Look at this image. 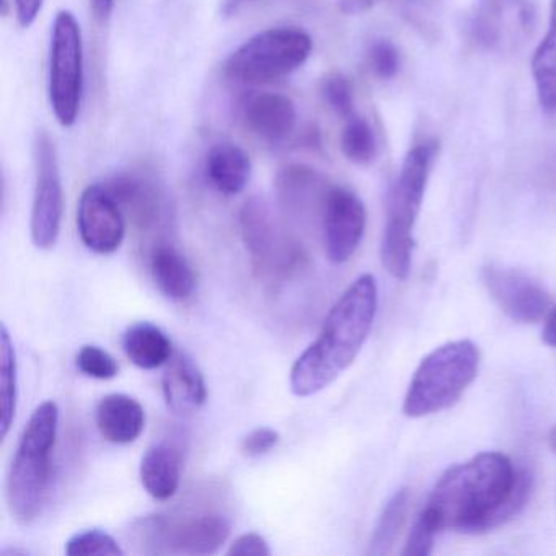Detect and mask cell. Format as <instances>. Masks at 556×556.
<instances>
[{
  "instance_id": "cell-13",
  "label": "cell",
  "mask_w": 556,
  "mask_h": 556,
  "mask_svg": "<svg viewBox=\"0 0 556 556\" xmlns=\"http://www.w3.org/2000/svg\"><path fill=\"white\" fill-rule=\"evenodd\" d=\"M367 213L363 200L350 188L330 187L325 201L324 226L325 252L337 265L350 262L363 242Z\"/></svg>"
},
{
  "instance_id": "cell-36",
  "label": "cell",
  "mask_w": 556,
  "mask_h": 556,
  "mask_svg": "<svg viewBox=\"0 0 556 556\" xmlns=\"http://www.w3.org/2000/svg\"><path fill=\"white\" fill-rule=\"evenodd\" d=\"M376 0H338L341 12L346 15H359L369 11Z\"/></svg>"
},
{
  "instance_id": "cell-34",
  "label": "cell",
  "mask_w": 556,
  "mask_h": 556,
  "mask_svg": "<svg viewBox=\"0 0 556 556\" xmlns=\"http://www.w3.org/2000/svg\"><path fill=\"white\" fill-rule=\"evenodd\" d=\"M227 555L269 556L271 555V549H269L268 542L258 533H243V535H240L239 539L230 543Z\"/></svg>"
},
{
  "instance_id": "cell-16",
  "label": "cell",
  "mask_w": 556,
  "mask_h": 556,
  "mask_svg": "<svg viewBox=\"0 0 556 556\" xmlns=\"http://www.w3.org/2000/svg\"><path fill=\"white\" fill-rule=\"evenodd\" d=\"M123 213L142 230H155L170 219V204L161 185L138 174H122L105 184Z\"/></svg>"
},
{
  "instance_id": "cell-7",
  "label": "cell",
  "mask_w": 556,
  "mask_h": 556,
  "mask_svg": "<svg viewBox=\"0 0 556 556\" xmlns=\"http://www.w3.org/2000/svg\"><path fill=\"white\" fill-rule=\"evenodd\" d=\"M240 233L253 269L265 281H285L307 262L294 233L276 217L262 198H252L239 214Z\"/></svg>"
},
{
  "instance_id": "cell-29",
  "label": "cell",
  "mask_w": 556,
  "mask_h": 556,
  "mask_svg": "<svg viewBox=\"0 0 556 556\" xmlns=\"http://www.w3.org/2000/svg\"><path fill=\"white\" fill-rule=\"evenodd\" d=\"M441 530V522H439L434 510L426 506L421 514H419L418 519H416L412 532H409L405 548H403V555L428 556L432 552L435 536H438Z\"/></svg>"
},
{
  "instance_id": "cell-33",
  "label": "cell",
  "mask_w": 556,
  "mask_h": 556,
  "mask_svg": "<svg viewBox=\"0 0 556 556\" xmlns=\"http://www.w3.org/2000/svg\"><path fill=\"white\" fill-rule=\"evenodd\" d=\"M279 432L273 428H256L243 438L240 448L247 457H260L268 454L278 445Z\"/></svg>"
},
{
  "instance_id": "cell-11",
  "label": "cell",
  "mask_w": 556,
  "mask_h": 556,
  "mask_svg": "<svg viewBox=\"0 0 556 556\" xmlns=\"http://www.w3.org/2000/svg\"><path fill=\"white\" fill-rule=\"evenodd\" d=\"M535 25V0H477L471 34L491 53L514 54L532 38Z\"/></svg>"
},
{
  "instance_id": "cell-3",
  "label": "cell",
  "mask_w": 556,
  "mask_h": 556,
  "mask_svg": "<svg viewBox=\"0 0 556 556\" xmlns=\"http://www.w3.org/2000/svg\"><path fill=\"white\" fill-rule=\"evenodd\" d=\"M60 409L53 400L41 403L25 426L9 468L5 496L9 510L21 523H31L43 509L53 475Z\"/></svg>"
},
{
  "instance_id": "cell-10",
  "label": "cell",
  "mask_w": 556,
  "mask_h": 556,
  "mask_svg": "<svg viewBox=\"0 0 556 556\" xmlns=\"http://www.w3.org/2000/svg\"><path fill=\"white\" fill-rule=\"evenodd\" d=\"M35 193L30 230L34 245L51 250L58 243L63 223L64 194L60 161L53 138L38 131L34 142Z\"/></svg>"
},
{
  "instance_id": "cell-26",
  "label": "cell",
  "mask_w": 556,
  "mask_h": 556,
  "mask_svg": "<svg viewBox=\"0 0 556 556\" xmlns=\"http://www.w3.org/2000/svg\"><path fill=\"white\" fill-rule=\"evenodd\" d=\"M409 507V491L399 490L383 506L382 514L377 520L372 539L369 543V555L382 556L392 553L403 526H405L406 513Z\"/></svg>"
},
{
  "instance_id": "cell-28",
  "label": "cell",
  "mask_w": 556,
  "mask_h": 556,
  "mask_svg": "<svg viewBox=\"0 0 556 556\" xmlns=\"http://www.w3.org/2000/svg\"><path fill=\"white\" fill-rule=\"evenodd\" d=\"M70 556H122L125 555L119 543L105 530L90 529L77 532L66 543Z\"/></svg>"
},
{
  "instance_id": "cell-15",
  "label": "cell",
  "mask_w": 556,
  "mask_h": 556,
  "mask_svg": "<svg viewBox=\"0 0 556 556\" xmlns=\"http://www.w3.org/2000/svg\"><path fill=\"white\" fill-rule=\"evenodd\" d=\"M275 188L286 216L302 224L324 217L330 187L315 168L304 164L286 165L276 175Z\"/></svg>"
},
{
  "instance_id": "cell-14",
  "label": "cell",
  "mask_w": 556,
  "mask_h": 556,
  "mask_svg": "<svg viewBox=\"0 0 556 556\" xmlns=\"http://www.w3.org/2000/svg\"><path fill=\"white\" fill-rule=\"evenodd\" d=\"M77 227L87 249L100 255L115 253L125 240V213L105 185H90L80 194Z\"/></svg>"
},
{
  "instance_id": "cell-4",
  "label": "cell",
  "mask_w": 556,
  "mask_h": 556,
  "mask_svg": "<svg viewBox=\"0 0 556 556\" xmlns=\"http://www.w3.org/2000/svg\"><path fill=\"white\" fill-rule=\"evenodd\" d=\"M438 152L439 146L435 141L415 146L403 159L399 177L387 198V223L380 255L387 271L402 281L412 271L415 249L413 233Z\"/></svg>"
},
{
  "instance_id": "cell-19",
  "label": "cell",
  "mask_w": 556,
  "mask_h": 556,
  "mask_svg": "<svg viewBox=\"0 0 556 556\" xmlns=\"http://www.w3.org/2000/svg\"><path fill=\"white\" fill-rule=\"evenodd\" d=\"M97 428L112 444H131L146 428V413L141 403L126 393H110L97 405Z\"/></svg>"
},
{
  "instance_id": "cell-22",
  "label": "cell",
  "mask_w": 556,
  "mask_h": 556,
  "mask_svg": "<svg viewBox=\"0 0 556 556\" xmlns=\"http://www.w3.org/2000/svg\"><path fill=\"white\" fill-rule=\"evenodd\" d=\"M151 275L159 291L172 301H185L197 288V276L190 263L168 243L152 250Z\"/></svg>"
},
{
  "instance_id": "cell-8",
  "label": "cell",
  "mask_w": 556,
  "mask_h": 556,
  "mask_svg": "<svg viewBox=\"0 0 556 556\" xmlns=\"http://www.w3.org/2000/svg\"><path fill=\"white\" fill-rule=\"evenodd\" d=\"M229 519L219 513H200L174 520L155 514L132 526V535L151 555H213L230 536Z\"/></svg>"
},
{
  "instance_id": "cell-21",
  "label": "cell",
  "mask_w": 556,
  "mask_h": 556,
  "mask_svg": "<svg viewBox=\"0 0 556 556\" xmlns=\"http://www.w3.org/2000/svg\"><path fill=\"white\" fill-rule=\"evenodd\" d=\"M142 486L154 500L167 501L177 494L181 478V452L170 442H159L142 455Z\"/></svg>"
},
{
  "instance_id": "cell-12",
  "label": "cell",
  "mask_w": 556,
  "mask_h": 556,
  "mask_svg": "<svg viewBox=\"0 0 556 556\" xmlns=\"http://www.w3.org/2000/svg\"><path fill=\"white\" fill-rule=\"evenodd\" d=\"M481 281L497 307L519 324H536L552 312V298L536 279L503 265L484 266Z\"/></svg>"
},
{
  "instance_id": "cell-2",
  "label": "cell",
  "mask_w": 556,
  "mask_h": 556,
  "mask_svg": "<svg viewBox=\"0 0 556 556\" xmlns=\"http://www.w3.org/2000/svg\"><path fill=\"white\" fill-rule=\"evenodd\" d=\"M377 282L363 275L344 291L325 318L317 340L298 357L289 386L298 396H312L334 382L363 350L377 314Z\"/></svg>"
},
{
  "instance_id": "cell-38",
  "label": "cell",
  "mask_w": 556,
  "mask_h": 556,
  "mask_svg": "<svg viewBox=\"0 0 556 556\" xmlns=\"http://www.w3.org/2000/svg\"><path fill=\"white\" fill-rule=\"evenodd\" d=\"M543 343L549 348H556V307L552 308L546 317L545 328H543Z\"/></svg>"
},
{
  "instance_id": "cell-9",
  "label": "cell",
  "mask_w": 556,
  "mask_h": 556,
  "mask_svg": "<svg viewBox=\"0 0 556 556\" xmlns=\"http://www.w3.org/2000/svg\"><path fill=\"white\" fill-rule=\"evenodd\" d=\"M50 102L58 123L76 125L84 96L83 30L73 12L60 11L51 34Z\"/></svg>"
},
{
  "instance_id": "cell-35",
  "label": "cell",
  "mask_w": 556,
  "mask_h": 556,
  "mask_svg": "<svg viewBox=\"0 0 556 556\" xmlns=\"http://www.w3.org/2000/svg\"><path fill=\"white\" fill-rule=\"evenodd\" d=\"M15 14L22 28H30L41 14L45 0H14Z\"/></svg>"
},
{
  "instance_id": "cell-17",
  "label": "cell",
  "mask_w": 556,
  "mask_h": 556,
  "mask_svg": "<svg viewBox=\"0 0 556 556\" xmlns=\"http://www.w3.org/2000/svg\"><path fill=\"white\" fill-rule=\"evenodd\" d=\"M247 128L269 144H281L298 126L294 102L282 93H253L242 105Z\"/></svg>"
},
{
  "instance_id": "cell-1",
  "label": "cell",
  "mask_w": 556,
  "mask_h": 556,
  "mask_svg": "<svg viewBox=\"0 0 556 556\" xmlns=\"http://www.w3.org/2000/svg\"><path fill=\"white\" fill-rule=\"evenodd\" d=\"M532 471L506 455L483 452L448 468L429 496L442 530L481 533L522 513L532 494Z\"/></svg>"
},
{
  "instance_id": "cell-30",
  "label": "cell",
  "mask_w": 556,
  "mask_h": 556,
  "mask_svg": "<svg viewBox=\"0 0 556 556\" xmlns=\"http://www.w3.org/2000/svg\"><path fill=\"white\" fill-rule=\"evenodd\" d=\"M320 93L328 109L338 116L351 118L354 115L353 87L343 74L331 73L321 80Z\"/></svg>"
},
{
  "instance_id": "cell-20",
  "label": "cell",
  "mask_w": 556,
  "mask_h": 556,
  "mask_svg": "<svg viewBox=\"0 0 556 556\" xmlns=\"http://www.w3.org/2000/svg\"><path fill=\"white\" fill-rule=\"evenodd\" d=\"M207 181L226 197L242 193L252 177V161L240 146L219 142L210 149L204 164Z\"/></svg>"
},
{
  "instance_id": "cell-31",
  "label": "cell",
  "mask_w": 556,
  "mask_h": 556,
  "mask_svg": "<svg viewBox=\"0 0 556 556\" xmlns=\"http://www.w3.org/2000/svg\"><path fill=\"white\" fill-rule=\"evenodd\" d=\"M77 369L92 379L109 380L118 376L119 366L112 354L102 348L86 344L76 356Z\"/></svg>"
},
{
  "instance_id": "cell-5",
  "label": "cell",
  "mask_w": 556,
  "mask_h": 556,
  "mask_svg": "<svg viewBox=\"0 0 556 556\" xmlns=\"http://www.w3.org/2000/svg\"><path fill=\"white\" fill-rule=\"evenodd\" d=\"M480 351L470 340L451 341L429 353L409 382L403 413L422 418L451 408L477 379Z\"/></svg>"
},
{
  "instance_id": "cell-18",
  "label": "cell",
  "mask_w": 556,
  "mask_h": 556,
  "mask_svg": "<svg viewBox=\"0 0 556 556\" xmlns=\"http://www.w3.org/2000/svg\"><path fill=\"white\" fill-rule=\"evenodd\" d=\"M165 402L178 415H190L206 403V380L188 354L175 353L162 377Z\"/></svg>"
},
{
  "instance_id": "cell-39",
  "label": "cell",
  "mask_w": 556,
  "mask_h": 556,
  "mask_svg": "<svg viewBox=\"0 0 556 556\" xmlns=\"http://www.w3.org/2000/svg\"><path fill=\"white\" fill-rule=\"evenodd\" d=\"M250 0H223V5H220V14L224 17H232L236 15L243 5L249 4Z\"/></svg>"
},
{
  "instance_id": "cell-25",
  "label": "cell",
  "mask_w": 556,
  "mask_h": 556,
  "mask_svg": "<svg viewBox=\"0 0 556 556\" xmlns=\"http://www.w3.org/2000/svg\"><path fill=\"white\" fill-rule=\"evenodd\" d=\"M17 359L14 343L8 327L2 325L0 331V429L2 439L8 438L17 412Z\"/></svg>"
},
{
  "instance_id": "cell-32",
  "label": "cell",
  "mask_w": 556,
  "mask_h": 556,
  "mask_svg": "<svg viewBox=\"0 0 556 556\" xmlns=\"http://www.w3.org/2000/svg\"><path fill=\"white\" fill-rule=\"evenodd\" d=\"M370 70L379 79L389 80L399 74L400 54L389 40H376L367 51Z\"/></svg>"
},
{
  "instance_id": "cell-6",
  "label": "cell",
  "mask_w": 556,
  "mask_h": 556,
  "mask_svg": "<svg viewBox=\"0 0 556 556\" xmlns=\"http://www.w3.org/2000/svg\"><path fill=\"white\" fill-rule=\"evenodd\" d=\"M311 54L312 38L307 31L298 27L268 28L237 48L224 71L236 83L260 86L295 73Z\"/></svg>"
},
{
  "instance_id": "cell-37",
  "label": "cell",
  "mask_w": 556,
  "mask_h": 556,
  "mask_svg": "<svg viewBox=\"0 0 556 556\" xmlns=\"http://www.w3.org/2000/svg\"><path fill=\"white\" fill-rule=\"evenodd\" d=\"M116 0H90L93 15L97 21H106L115 9Z\"/></svg>"
},
{
  "instance_id": "cell-27",
  "label": "cell",
  "mask_w": 556,
  "mask_h": 556,
  "mask_svg": "<svg viewBox=\"0 0 556 556\" xmlns=\"http://www.w3.org/2000/svg\"><path fill=\"white\" fill-rule=\"evenodd\" d=\"M377 138L372 126L353 115L348 118L346 126L341 132V151L348 161L356 165H369L377 157Z\"/></svg>"
},
{
  "instance_id": "cell-40",
  "label": "cell",
  "mask_w": 556,
  "mask_h": 556,
  "mask_svg": "<svg viewBox=\"0 0 556 556\" xmlns=\"http://www.w3.org/2000/svg\"><path fill=\"white\" fill-rule=\"evenodd\" d=\"M549 447H552V451L556 454V426L552 429V432H549Z\"/></svg>"
},
{
  "instance_id": "cell-24",
  "label": "cell",
  "mask_w": 556,
  "mask_h": 556,
  "mask_svg": "<svg viewBox=\"0 0 556 556\" xmlns=\"http://www.w3.org/2000/svg\"><path fill=\"white\" fill-rule=\"evenodd\" d=\"M532 76L540 109L556 113V0H552L549 27L532 58Z\"/></svg>"
},
{
  "instance_id": "cell-23",
  "label": "cell",
  "mask_w": 556,
  "mask_h": 556,
  "mask_svg": "<svg viewBox=\"0 0 556 556\" xmlns=\"http://www.w3.org/2000/svg\"><path fill=\"white\" fill-rule=\"evenodd\" d=\"M123 350L135 366L144 370L165 366L174 356L170 338L149 321H139L126 330Z\"/></svg>"
}]
</instances>
